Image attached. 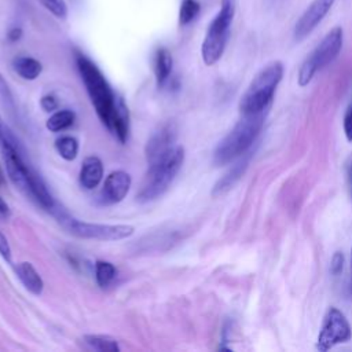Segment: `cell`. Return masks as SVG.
<instances>
[{"instance_id":"6da1fadb","label":"cell","mask_w":352,"mask_h":352,"mask_svg":"<svg viewBox=\"0 0 352 352\" xmlns=\"http://www.w3.org/2000/svg\"><path fill=\"white\" fill-rule=\"evenodd\" d=\"M76 65L99 120L121 143H125L129 133V113L122 98L113 91L100 69L88 56L77 52Z\"/></svg>"},{"instance_id":"7a4b0ae2","label":"cell","mask_w":352,"mask_h":352,"mask_svg":"<svg viewBox=\"0 0 352 352\" xmlns=\"http://www.w3.org/2000/svg\"><path fill=\"white\" fill-rule=\"evenodd\" d=\"M264 113L242 114L241 120L216 146L213 151L214 165H227L248 153L264 125Z\"/></svg>"},{"instance_id":"3957f363","label":"cell","mask_w":352,"mask_h":352,"mask_svg":"<svg viewBox=\"0 0 352 352\" xmlns=\"http://www.w3.org/2000/svg\"><path fill=\"white\" fill-rule=\"evenodd\" d=\"M184 162V148L175 146L165 155L148 164L144 182L138 194L140 202H148L161 197L172 184Z\"/></svg>"},{"instance_id":"277c9868","label":"cell","mask_w":352,"mask_h":352,"mask_svg":"<svg viewBox=\"0 0 352 352\" xmlns=\"http://www.w3.org/2000/svg\"><path fill=\"white\" fill-rule=\"evenodd\" d=\"M282 76L283 65L278 60L260 70L241 98V114L264 113L274 99V94L282 80Z\"/></svg>"},{"instance_id":"5b68a950","label":"cell","mask_w":352,"mask_h":352,"mask_svg":"<svg viewBox=\"0 0 352 352\" xmlns=\"http://www.w3.org/2000/svg\"><path fill=\"white\" fill-rule=\"evenodd\" d=\"M234 14L235 8L232 0H223L219 12L209 23L202 41L201 55L206 66L214 65L221 58L230 37Z\"/></svg>"},{"instance_id":"8992f818","label":"cell","mask_w":352,"mask_h":352,"mask_svg":"<svg viewBox=\"0 0 352 352\" xmlns=\"http://www.w3.org/2000/svg\"><path fill=\"white\" fill-rule=\"evenodd\" d=\"M344 43V30L340 26L333 28L322 41L315 47V50L307 56L298 70V85L305 87L311 82L314 76L331 63L340 54Z\"/></svg>"},{"instance_id":"52a82bcc","label":"cell","mask_w":352,"mask_h":352,"mask_svg":"<svg viewBox=\"0 0 352 352\" xmlns=\"http://www.w3.org/2000/svg\"><path fill=\"white\" fill-rule=\"evenodd\" d=\"M62 227L67 230L72 235L82 239H96V241H120L129 238L133 234V227L128 224H100L81 221L70 217L67 212L58 217Z\"/></svg>"},{"instance_id":"ba28073f","label":"cell","mask_w":352,"mask_h":352,"mask_svg":"<svg viewBox=\"0 0 352 352\" xmlns=\"http://www.w3.org/2000/svg\"><path fill=\"white\" fill-rule=\"evenodd\" d=\"M351 337L352 330L345 315L334 307L329 308L316 340V348L320 352H326L334 345L348 341Z\"/></svg>"},{"instance_id":"9c48e42d","label":"cell","mask_w":352,"mask_h":352,"mask_svg":"<svg viewBox=\"0 0 352 352\" xmlns=\"http://www.w3.org/2000/svg\"><path fill=\"white\" fill-rule=\"evenodd\" d=\"M334 1L336 0H312L294 25V38L300 41L311 34L331 10Z\"/></svg>"},{"instance_id":"30bf717a","label":"cell","mask_w":352,"mask_h":352,"mask_svg":"<svg viewBox=\"0 0 352 352\" xmlns=\"http://www.w3.org/2000/svg\"><path fill=\"white\" fill-rule=\"evenodd\" d=\"M177 136V128L173 122H168L160 128L146 144V158L148 164H153L162 155H165L170 148L175 147V140Z\"/></svg>"},{"instance_id":"8fae6325","label":"cell","mask_w":352,"mask_h":352,"mask_svg":"<svg viewBox=\"0 0 352 352\" xmlns=\"http://www.w3.org/2000/svg\"><path fill=\"white\" fill-rule=\"evenodd\" d=\"M132 179L129 173L124 170L111 172L103 184L102 198L104 204H117L121 202L131 188Z\"/></svg>"},{"instance_id":"7c38bea8","label":"cell","mask_w":352,"mask_h":352,"mask_svg":"<svg viewBox=\"0 0 352 352\" xmlns=\"http://www.w3.org/2000/svg\"><path fill=\"white\" fill-rule=\"evenodd\" d=\"M250 157H252V153H245L243 155L236 158L235 164L213 186V188H212L213 197H220V195L228 192L235 186V183L243 176L245 170L248 169Z\"/></svg>"},{"instance_id":"4fadbf2b","label":"cell","mask_w":352,"mask_h":352,"mask_svg":"<svg viewBox=\"0 0 352 352\" xmlns=\"http://www.w3.org/2000/svg\"><path fill=\"white\" fill-rule=\"evenodd\" d=\"M103 177V164L99 157L89 155L82 161L80 169V184L87 188L92 190L98 187Z\"/></svg>"},{"instance_id":"5bb4252c","label":"cell","mask_w":352,"mask_h":352,"mask_svg":"<svg viewBox=\"0 0 352 352\" xmlns=\"http://www.w3.org/2000/svg\"><path fill=\"white\" fill-rule=\"evenodd\" d=\"M15 274H16L18 279L22 282V285L32 294L40 296L43 293L44 282H43L41 276L38 275V272L36 271V268L30 263H28V261L18 263L15 267Z\"/></svg>"},{"instance_id":"9a60e30c","label":"cell","mask_w":352,"mask_h":352,"mask_svg":"<svg viewBox=\"0 0 352 352\" xmlns=\"http://www.w3.org/2000/svg\"><path fill=\"white\" fill-rule=\"evenodd\" d=\"M172 67L173 59L170 52L164 47L158 48L154 55V74L158 88H162L168 82L172 73Z\"/></svg>"},{"instance_id":"2e32d148","label":"cell","mask_w":352,"mask_h":352,"mask_svg":"<svg viewBox=\"0 0 352 352\" xmlns=\"http://www.w3.org/2000/svg\"><path fill=\"white\" fill-rule=\"evenodd\" d=\"M12 67L25 80H36L43 70L41 63L36 58H32V56L15 58L12 60Z\"/></svg>"},{"instance_id":"e0dca14e","label":"cell","mask_w":352,"mask_h":352,"mask_svg":"<svg viewBox=\"0 0 352 352\" xmlns=\"http://www.w3.org/2000/svg\"><path fill=\"white\" fill-rule=\"evenodd\" d=\"M82 340L94 351H99V352H118L120 351L118 342L109 336L85 334L82 337Z\"/></svg>"},{"instance_id":"ac0fdd59","label":"cell","mask_w":352,"mask_h":352,"mask_svg":"<svg viewBox=\"0 0 352 352\" xmlns=\"http://www.w3.org/2000/svg\"><path fill=\"white\" fill-rule=\"evenodd\" d=\"M74 113L72 110H59V111H55L45 122V126L47 129H50L51 132H60L69 126L73 125L74 122Z\"/></svg>"},{"instance_id":"d6986e66","label":"cell","mask_w":352,"mask_h":352,"mask_svg":"<svg viewBox=\"0 0 352 352\" xmlns=\"http://www.w3.org/2000/svg\"><path fill=\"white\" fill-rule=\"evenodd\" d=\"M55 148L63 160L72 161L77 157L78 142L73 136H60L55 140Z\"/></svg>"},{"instance_id":"ffe728a7","label":"cell","mask_w":352,"mask_h":352,"mask_svg":"<svg viewBox=\"0 0 352 352\" xmlns=\"http://www.w3.org/2000/svg\"><path fill=\"white\" fill-rule=\"evenodd\" d=\"M95 278L100 287L109 286L116 278V267L109 261L98 260L95 263Z\"/></svg>"},{"instance_id":"44dd1931","label":"cell","mask_w":352,"mask_h":352,"mask_svg":"<svg viewBox=\"0 0 352 352\" xmlns=\"http://www.w3.org/2000/svg\"><path fill=\"white\" fill-rule=\"evenodd\" d=\"M201 6L197 0H182L179 8V25L186 26L191 23L199 14Z\"/></svg>"},{"instance_id":"7402d4cb","label":"cell","mask_w":352,"mask_h":352,"mask_svg":"<svg viewBox=\"0 0 352 352\" xmlns=\"http://www.w3.org/2000/svg\"><path fill=\"white\" fill-rule=\"evenodd\" d=\"M0 103L3 106V109L8 113L10 117H14L16 114V106H15V100H14V95L6 81V78L3 77V74L0 73Z\"/></svg>"},{"instance_id":"603a6c76","label":"cell","mask_w":352,"mask_h":352,"mask_svg":"<svg viewBox=\"0 0 352 352\" xmlns=\"http://www.w3.org/2000/svg\"><path fill=\"white\" fill-rule=\"evenodd\" d=\"M45 10H48L54 16L65 19L67 16V4L65 0H38Z\"/></svg>"},{"instance_id":"cb8c5ba5","label":"cell","mask_w":352,"mask_h":352,"mask_svg":"<svg viewBox=\"0 0 352 352\" xmlns=\"http://www.w3.org/2000/svg\"><path fill=\"white\" fill-rule=\"evenodd\" d=\"M344 268V254L341 252H336L331 257L330 263V272L333 275H338Z\"/></svg>"},{"instance_id":"d4e9b609","label":"cell","mask_w":352,"mask_h":352,"mask_svg":"<svg viewBox=\"0 0 352 352\" xmlns=\"http://www.w3.org/2000/svg\"><path fill=\"white\" fill-rule=\"evenodd\" d=\"M344 132L348 142H352V103L348 106L344 116Z\"/></svg>"},{"instance_id":"484cf974","label":"cell","mask_w":352,"mask_h":352,"mask_svg":"<svg viewBox=\"0 0 352 352\" xmlns=\"http://www.w3.org/2000/svg\"><path fill=\"white\" fill-rule=\"evenodd\" d=\"M0 256L7 261L11 263V248L8 245L7 238L4 236V234L0 231Z\"/></svg>"},{"instance_id":"4316f807","label":"cell","mask_w":352,"mask_h":352,"mask_svg":"<svg viewBox=\"0 0 352 352\" xmlns=\"http://www.w3.org/2000/svg\"><path fill=\"white\" fill-rule=\"evenodd\" d=\"M40 104L41 107L45 110V111H54L58 109V100L55 96L52 95H45L41 98L40 100Z\"/></svg>"},{"instance_id":"83f0119b","label":"cell","mask_w":352,"mask_h":352,"mask_svg":"<svg viewBox=\"0 0 352 352\" xmlns=\"http://www.w3.org/2000/svg\"><path fill=\"white\" fill-rule=\"evenodd\" d=\"M21 36H22V29H21V28H11V29L8 30V33H7V37H8V40H10L11 43L18 41V40L21 38Z\"/></svg>"},{"instance_id":"f1b7e54d","label":"cell","mask_w":352,"mask_h":352,"mask_svg":"<svg viewBox=\"0 0 352 352\" xmlns=\"http://www.w3.org/2000/svg\"><path fill=\"white\" fill-rule=\"evenodd\" d=\"M0 214H1L3 217H10V214H11L10 206H8V204L3 199L1 195H0Z\"/></svg>"},{"instance_id":"f546056e","label":"cell","mask_w":352,"mask_h":352,"mask_svg":"<svg viewBox=\"0 0 352 352\" xmlns=\"http://www.w3.org/2000/svg\"><path fill=\"white\" fill-rule=\"evenodd\" d=\"M348 186H349V194H351V199H352V162L348 166Z\"/></svg>"},{"instance_id":"4dcf8cb0","label":"cell","mask_w":352,"mask_h":352,"mask_svg":"<svg viewBox=\"0 0 352 352\" xmlns=\"http://www.w3.org/2000/svg\"><path fill=\"white\" fill-rule=\"evenodd\" d=\"M4 183V173H3V169L0 168V184Z\"/></svg>"},{"instance_id":"1f68e13d","label":"cell","mask_w":352,"mask_h":352,"mask_svg":"<svg viewBox=\"0 0 352 352\" xmlns=\"http://www.w3.org/2000/svg\"><path fill=\"white\" fill-rule=\"evenodd\" d=\"M351 275H352V248H351ZM351 286H352V278H351Z\"/></svg>"}]
</instances>
